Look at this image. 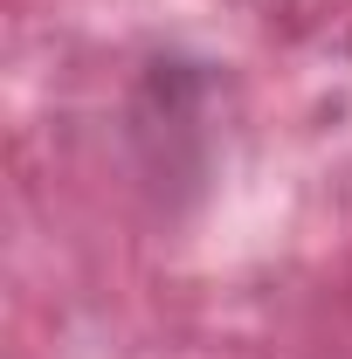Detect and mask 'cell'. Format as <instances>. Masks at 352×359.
Masks as SVG:
<instances>
[]
</instances>
